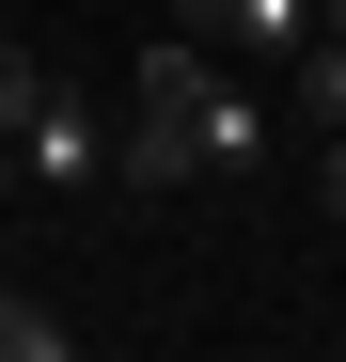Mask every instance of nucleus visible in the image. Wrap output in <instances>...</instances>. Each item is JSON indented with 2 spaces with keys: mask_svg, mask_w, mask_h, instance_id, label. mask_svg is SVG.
Instances as JSON below:
<instances>
[{
  "mask_svg": "<svg viewBox=\"0 0 346 362\" xmlns=\"http://www.w3.org/2000/svg\"><path fill=\"white\" fill-rule=\"evenodd\" d=\"M268 158V110L220 79L205 32H157L142 79H126V142H110V189H189V173H252Z\"/></svg>",
  "mask_w": 346,
  "mask_h": 362,
  "instance_id": "1",
  "label": "nucleus"
},
{
  "mask_svg": "<svg viewBox=\"0 0 346 362\" xmlns=\"http://www.w3.org/2000/svg\"><path fill=\"white\" fill-rule=\"evenodd\" d=\"M16 173H32V189H95V173H110V142H95V110H79V95H47L32 127H16Z\"/></svg>",
  "mask_w": 346,
  "mask_h": 362,
  "instance_id": "2",
  "label": "nucleus"
},
{
  "mask_svg": "<svg viewBox=\"0 0 346 362\" xmlns=\"http://www.w3.org/2000/svg\"><path fill=\"white\" fill-rule=\"evenodd\" d=\"M0 362H95V346H79L64 315H47L32 284H0Z\"/></svg>",
  "mask_w": 346,
  "mask_h": 362,
  "instance_id": "3",
  "label": "nucleus"
},
{
  "mask_svg": "<svg viewBox=\"0 0 346 362\" xmlns=\"http://www.w3.org/2000/svg\"><path fill=\"white\" fill-rule=\"evenodd\" d=\"M283 95H299V110H315V142H330V127H346V32H315L299 64H283Z\"/></svg>",
  "mask_w": 346,
  "mask_h": 362,
  "instance_id": "4",
  "label": "nucleus"
},
{
  "mask_svg": "<svg viewBox=\"0 0 346 362\" xmlns=\"http://www.w3.org/2000/svg\"><path fill=\"white\" fill-rule=\"evenodd\" d=\"M47 95H64V79H47V64H32V32H0V142H16V127H32V110H47Z\"/></svg>",
  "mask_w": 346,
  "mask_h": 362,
  "instance_id": "5",
  "label": "nucleus"
},
{
  "mask_svg": "<svg viewBox=\"0 0 346 362\" xmlns=\"http://www.w3.org/2000/svg\"><path fill=\"white\" fill-rule=\"evenodd\" d=\"M315 205H330V236H346V127L315 142Z\"/></svg>",
  "mask_w": 346,
  "mask_h": 362,
  "instance_id": "6",
  "label": "nucleus"
},
{
  "mask_svg": "<svg viewBox=\"0 0 346 362\" xmlns=\"http://www.w3.org/2000/svg\"><path fill=\"white\" fill-rule=\"evenodd\" d=\"M0 189H32V173H16V142H0Z\"/></svg>",
  "mask_w": 346,
  "mask_h": 362,
  "instance_id": "7",
  "label": "nucleus"
}]
</instances>
